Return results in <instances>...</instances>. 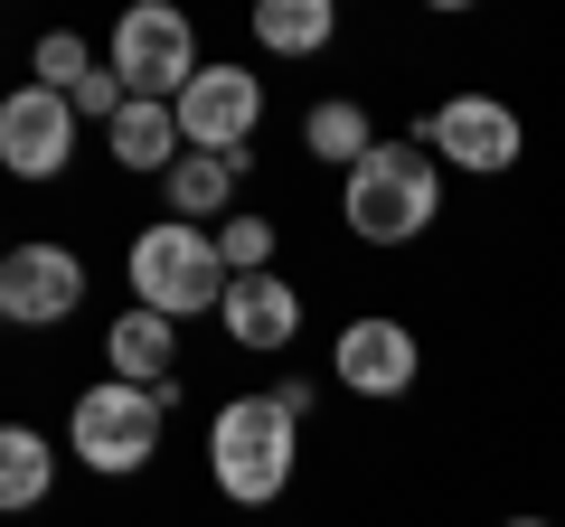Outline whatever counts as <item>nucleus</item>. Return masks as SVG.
<instances>
[{
	"instance_id": "6",
	"label": "nucleus",
	"mask_w": 565,
	"mask_h": 527,
	"mask_svg": "<svg viewBox=\"0 0 565 527\" xmlns=\"http://www.w3.org/2000/svg\"><path fill=\"white\" fill-rule=\"evenodd\" d=\"M415 142L444 170H462V180H500V170H519L527 122H519V104H500V95H444V104H424Z\"/></svg>"
},
{
	"instance_id": "11",
	"label": "nucleus",
	"mask_w": 565,
	"mask_h": 527,
	"mask_svg": "<svg viewBox=\"0 0 565 527\" xmlns=\"http://www.w3.org/2000/svg\"><path fill=\"white\" fill-rule=\"evenodd\" d=\"M217 330H226V348H245V358H282V348L302 340V283L292 273H236L226 283V302H217Z\"/></svg>"
},
{
	"instance_id": "7",
	"label": "nucleus",
	"mask_w": 565,
	"mask_h": 527,
	"mask_svg": "<svg viewBox=\"0 0 565 527\" xmlns=\"http://www.w3.org/2000/svg\"><path fill=\"white\" fill-rule=\"evenodd\" d=\"M330 377H340L359 406H396V396H415V377H424V340L396 321V311H349L340 340H330Z\"/></svg>"
},
{
	"instance_id": "15",
	"label": "nucleus",
	"mask_w": 565,
	"mask_h": 527,
	"mask_svg": "<svg viewBox=\"0 0 565 527\" xmlns=\"http://www.w3.org/2000/svg\"><path fill=\"white\" fill-rule=\"evenodd\" d=\"M377 142H386V132H377V114H367L359 95H321V104L302 114V151H311L321 170H340V180H349Z\"/></svg>"
},
{
	"instance_id": "1",
	"label": "nucleus",
	"mask_w": 565,
	"mask_h": 527,
	"mask_svg": "<svg viewBox=\"0 0 565 527\" xmlns=\"http://www.w3.org/2000/svg\"><path fill=\"white\" fill-rule=\"evenodd\" d=\"M207 481H217L226 508H274L282 490L302 481V424H292L264 386L226 396V406L207 415Z\"/></svg>"
},
{
	"instance_id": "5",
	"label": "nucleus",
	"mask_w": 565,
	"mask_h": 527,
	"mask_svg": "<svg viewBox=\"0 0 565 527\" xmlns=\"http://www.w3.org/2000/svg\"><path fill=\"white\" fill-rule=\"evenodd\" d=\"M104 66L122 76V95H141V104H180L189 95V76H199V20L189 10H170V0H132L114 20V39H104Z\"/></svg>"
},
{
	"instance_id": "20",
	"label": "nucleus",
	"mask_w": 565,
	"mask_h": 527,
	"mask_svg": "<svg viewBox=\"0 0 565 527\" xmlns=\"http://www.w3.org/2000/svg\"><path fill=\"white\" fill-rule=\"evenodd\" d=\"M264 396H274L292 424H311V415H321V377H282V386H264Z\"/></svg>"
},
{
	"instance_id": "21",
	"label": "nucleus",
	"mask_w": 565,
	"mask_h": 527,
	"mask_svg": "<svg viewBox=\"0 0 565 527\" xmlns=\"http://www.w3.org/2000/svg\"><path fill=\"white\" fill-rule=\"evenodd\" d=\"M500 527H565V518H500Z\"/></svg>"
},
{
	"instance_id": "19",
	"label": "nucleus",
	"mask_w": 565,
	"mask_h": 527,
	"mask_svg": "<svg viewBox=\"0 0 565 527\" xmlns=\"http://www.w3.org/2000/svg\"><path fill=\"white\" fill-rule=\"evenodd\" d=\"M95 66H104V57L76 39V29H47V39L29 47V85H47V95H76V85L95 76Z\"/></svg>"
},
{
	"instance_id": "13",
	"label": "nucleus",
	"mask_w": 565,
	"mask_h": 527,
	"mask_svg": "<svg viewBox=\"0 0 565 527\" xmlns=\"http://www.w3.org/2000/svg\"><path fill=\"white\" fill-rule=\"evenodd\" d=\"M236 180H245V161L180 151L170 180H161V217H180V226H226V217H236Z\"/></svg>"
},
{
	"instance_id": "4",
	"label": "nucleus",
	"mask_w": 565,
	"mask_h": 527,
	"mask_svg": "<svg viewBox=\"0 0 565 527\" xmlns=\"http://www.w3.org/2000/svg\"><path fill=\"white\" fill-rule=\"evenodd\" d=\"M161 433H170V396L122 386V377H95L76 406H66V452H76L95 481H132V471H151Z\"/></svg>"
},
{
	"instance_id": "8",
	"label": "nucleus",
	"mask_w": 565,
	"mask_h": 527,
	"mask_svg": "<svg viewBox=\"0 0 565 527\" xmlns=\"http://www.w3.org/2000/svg\"><path fill=\"white\" fill-rule=\"evenodd\" d=\"M170 114H180V142H189V151L255 161V132H264V76H245V66H217V57H207Z\"/></svg>"
},
{
	"instance_id": "2",
	"label": "nucleus",
	"mask_w": 565,
	"mask_h": 527,
	"mask_svg": "<svg viewBox=\"0 0 565 527\" xmlns=\"http://www.w3.org/2000/svg\"><path fill=\"white\" fill-rule=\"evenodd\" d=\"M434 217H444V161H434L415 132H386V142L340 180V226L359 245H415Z\"/></svg>"
},
{
	"instance_id": "16",
	"label": "nucleus",
	"mask_w": 565,
	"mask_h": 527,
	"mask_svg": "<svg viewBox=\"0 0 565 527\" xmlns=\"http://www.w3.org/2000/svg\"><path fill=\"white\" fill-rule=\"evenodd\" d=\"M245 29H255L264 57H321V47L340 39V10H330V0H255Z\"/></svg>"
},
{
	"instance_id": "9",
	"label": "nucleus",
	"mask_w": 565,
	"mask_h": 527,
	"mask_svg": "<svg viewBox=\"0 0 565 527\" xmlns=\"http://www.w3.org/2000/svg\"><path fill=\"white\" fill-rule=\"evenodd\" d=\"M66 161H76V104L47 95V85H10L0 95V170L10 180H66Z\"/></svg>"
},
{
	"instance_id": "18",
	"label": "nucleus",
	"mask_w": 565,
	"mask_h": 527,
	"mask_svg": "<svg viewBox=\"0 0 565 527\" xmlns=\"http://www.w3.org/2000/svg\"><path fill=\"white\" fill-rule=\"evenodd\" d=\"M217 236V264H226V283L236 273H274V245H282V226L274 217H255V207H236L226 226H207Z\"/></svg>"
},
{
	"instance_id": "3",
	"label": "nucleus",
	"mask_w": 565,
	"mask_h": 527,
	"mask_svg": "<svg viewBox=\"0 0 565 527\" xmlns=\"http://www.w3.org/2000/svg\"><path fill=\"white\" fill-rule=\"evenodd\" d=\"M122 283H132V311H161V321H217L226 302V264H217V236L207 226H180V217H151L132 226L122 245Z\"/></svg>"
},
{
	"instance_id": "17",
	"label": "nucleus",
	"mask_w": 565,
	"mask_h": 527,
	"mask_svg": "<svg viewBox=\"0 0 565 527\" xmlns=\"http://www.w3.org/2000/svg\"><path fill=\"white\" fill-rule=\"evenodd\" d=\"M57 490V443L39 424H0V518H20Z\"/></svg>"
},
{
	"instance_id": "12",
	"label": "nucleus",
	"mask_w": 565,
	"mask_h": 527,
	"mask_svg": "<svg viewBox=\"0 0 565 527\" xmlns=\"http://www.w3.org/2000/svg\"><path fill=\"white\" fill-rule=\"evenodd\" d=\"M104 367H114L122 386H151V396L180 406V321H161V311H122V321L104 330Z\"/></svg>"
},
{
	"instance_id": "22",
	"label": "nucleus",
	"mask_w": 565,
	"mask_h": 527,
	"mask_svg": "<svg viewBox=\"0 0 565 527\" xmlns=\"http://www.w3.org/2000/svg\"><path fill=\"white\" fill-rule=\"evenodd\" d=\"M0 255H10V245H0Z\"/></svg>"
},
{
	"instance_id": "14",
	"label": "nucleus",
	"mask_w": 565,
	"mask_h": 527,
	"mask_svg": "<svg viewBox=\"0 0 565 527\" xmlns=\"http://www.w3.org/2000/svg\"><path fill=\"white\" fill-rule=\"evenodd\" d=\"M104 151H114V170H132V180H170V161H180V114L170 104H122L114 122H104Z\"/></svg>"
},
{
	"instance_id": "10",
	"label": "nucleus",
	"mask_w": 565,
	"mask_h": 527,
	"mask_svg": "<svg viewBox=\"0 0 565 527\" xmlns=\"http://www.w3.org/2000/svg\"><path fill=\"white\" fill-rule=\"evenodd\" d=\"M85 302V255L76 245H10L0 255V321L10 330H57Z\"/></svg>"
}]
</instances>
